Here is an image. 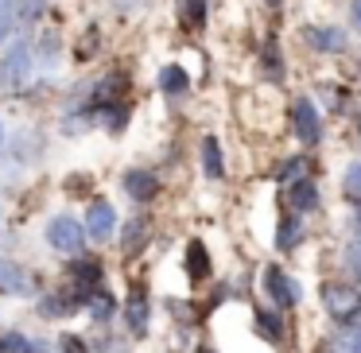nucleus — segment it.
<instances>
[{"label": "nucleus", "instance_id": "393cba45", "mask_svg": "<svg viewBox=\"0 0 361 353\" xmlns=\"http://www.w3.org/2000/svg\"><path fill=\"white\" fill-rule=\"evenodd\" d=\"M342 190L345 198H353V202H361V163H350L342 175Z\"/></svg>", "mask_w": 361, "mask_h": 353}, {"label": "nucleus", "instance_id": "a878e982", "mask_svg": "<svg viewBox=\"0 0 361 353\" xmlns=\"http://www.w3.org/2000/svg\"><path fill=\"white\" fill-rule=\"evenodd\" d=\"M257 330H260V334H268L272 342H280V337H283V326H280V318H276V311H260L257 314Z\"/></svg>", "mask_w": 361, "mask_h": 353}, {"label": "nucleus", "instance_id": "a211bd4d", "mask_svg": "<svg viewBox=\"0 0 361 353\" xmlns=\"http://www.w3.org/2000/svg\"><path fill=\"white\" fill-rule=\"evenodd\" d=\"M86 311H90V318H94V322H109L113 314H117V303H113V295L105 287H97L94 295L86 299Z\"/></svg>", "mask_w": 361, "mask_h": 353}, {"label": "nucleus", "instance_id": "f8f14e48", "mask_svg": "<svg viewBox=\"0 0 361 353\" xmlns=\"http://www.w3.org/2000/svg\"><path fill=\"white\" fill-rule=\"evenodd\" d=\"M148 233H152L148 218L125 221V233H121V249H125V256H136V252H140V244L148 241Z\"/></svg>", "mask_w": 361, "mask_h": 353}, {"label": "nucleus", "instance_id": "0eeeda50", "mask_svg": "<svg viewBox=\"0 0 361 353\" xmlns=\"http://www.w3.org/2000/svg\"><path fill=\"white\" fill-rule=\"evenodd\" d=\"M264 291L276 299V306H295L299 303V283L291 275H283L276 264L264 268Z\"/></svg>", "mask_w": 361, "mask_h": 353}, {"label": "nucleus", "instance_id": "6e6552de", "mask_svg": "<svg viewBox=\"0 0 361 353\" xmlns=\"http://www.w3.org/2000/svg\"><path fill=\"white\" fill-rule=\"evenodd\" d=\"M121 187H125V194L133 202H152L159 194V179L152 171H144V167H133V171L121 175Z\"/></svg>", "mask_w": 361, "mask_h": 353}, {"label": "nucleus", "instance_id": "2eb2a0df", "mask_svg": "<svg viewBox=\"0 0 361 353\" xmlns=\"http://www.w3.org/2000/svg\"><path fill=\"white\" fill-rule=\"evenodd\" d=\"M159 89H164L167 97H183L190 89V78H187V70H183V66H164V70H159Z\"/></svg>", "mask_w": 361, "mask_h": 353}, {"label": "nucleus", "instance_id": "7ed1b4c3", "mask_svg": "<svg viewBox=\"0 0 361 353\" xmlns=\"http://www.w3.org/2000/svg\"><path fill=\"white\" fill-rule=\"evenodd\" d=\"M66 275L74 280V291H78L82 299H90L97 287H102V260H94V256H74L71 264H66Z\"/></svg>", "mask_w": 361, "mask_h": 353}, {"label": "nucleus", "instance_id": "ddd939ff", "mask_svg": "<svg viewBox=\"0 0 361 353\" xmlns=\"http://www.w3.org/2000/svg\"><path fill=\"white\" fill-rule=\"evenodd\" d=\"M187 275L195 283H202L206 275H210V252H206L202 241H190L187 244Z\"/></svg>", "mask_w": 361, "mask_h": 353}, {"label": "nucleus", "instance_id": "6ab92c4d", "mask_svg": "<svg viewBox=\"0 0 361 353\" xmlns=\"http://www.w3.org/2000/svg\"><path fill=\"white\" fill-rule=\"evenodd\" d=\"M179 24L187 32H198L206 24V0H179Z\"/></svg>", "mask_w": 361, "mask_h": 353}, {"label": "nucleus", "instance_id": "bb28decb", "mask_svg": "<svg viewBox=\"0 0 361 353\" xmlns=\"http://www.w3.org/2000/svg\"><path fill=\"white\" fill-rule=\"evenodd\" d=\"M260 63H264V70H268V78H272V82L283 78V70H280V51H276V43H268V51H264V58H260Z\"/></svg>", "mask_w": 361, "mask_h": 353}, {"label": "nucleus", "instance_id": "f257e3e1", "mask_svg": "<svg viewBox=\"0 0 361 353\" xmlns=\"http://www.w3.org/2000/svg\"><path fill=\"white\" fill-rule=\"evenodd\" d=\"M47 244L55 252H63V256H78L82 244H86V225L78 218H71V213H55L47 221Z\"/></svg>", "mask_w": 361, "mask_h": 353}, {"label": "nucleus", "instance_id": "20e7f679", "mask_svg": "<svg viewBox=\"0 0 361 353\" xmlns=\"http://www.w3.org/2000/svg\"><path fill=\"white\" fill-rule=\"evenodd\" d=\"M32 291H35V275L12 256H0V295H32Z\"/></svg>", "mask_w": 361, "mask_h": 353}, {"label": "nucleus", "instance_id": "9b49d317", "mask_svg": "<svg viewBox=\"0 0 361 353\" xmlns=\"http://www.w3.org/2000/svg\"><path fill=\"white\" fill-rule=\"evenodd\" d=\"M82 303H86V299H82L78 291H66V295H63V291H55V295H47L39 303V314H43V318H66V314H74Z\"/></svg>", "mask_w": 361, "mask_h": 353}, {"label": "nucleus", "instance_id": "2f4dec72", "mask_svg": "<svg viewBox=\"0 0 361 353\" xmlns=\"http://www.w3.org/2000/svg\"><path fill=\"white\" fill-rule=\"evenodd\" d=\"M264 4H268V8H280V0H264Z\"/></svg>", "mask_w": 361, "mask_h": 353}, {"label": "nucleus", "instance_id": "cd10ccee", "mask_svg": "<svg viewBox=\"0 0 361 353\" xmlns=\"http://www.w3.org/2000/svg\"><path fill=\"white\" fill-rule=\"evenodd\" d=\"M59 353H90V345L78 334H63L59 337Z\"/></svg>", "mask_w": 361, "mask_h": 353}, {"label": "nucleus", "instance_id": "1a4fd4ad", "mask_svg": "<svg viewBox=\"0 0 361 353\" xmlns=\"http://www.w3.org/2000/svg\"><path fill=\"white\" fill-rule=\"evenodd\" d=\"M90 117H94L105 132L121 136V132H125V125H128V101H102V105L90 109Z\"/></svg>", "mask_w": 361, "mask_h": 353}, {"label": "nucleus", "instance_id": "7c9ffc66", "mask_svg": "<svg viewBox=\"0 0 361 353\" xmlns=\"http://www.w3.org/2000/svg\"><path fill=\"white\" fill-rule=\"evenodd\" d=\"M353 229H357V233H361V210H357V218H353Z\"/></svg>", "mask_w": 361, "mask_h": 353}, {"label": "nucleus", "instance_id": "72a5a7b5", "mask_svg": "<svg viewBox=\"0 0 361 353\" xmlns=\"http://www.w3.org/2000/svg\"><path fill=\"white\" fill-rule=\"evenodd\" d=\"M198 353H214V349H206V345H202V349H198Z\"/></svg>", "mask_w": 361, "mask_h": 353}, {"label": "nucleus", "instance_id": "f03ea898", "mask_svg": "<svg viewBox=\"0 0 361 353\" xmlns=\"http://www.w3.org/2000/svg\"><path fill=\"white\" fill-rule=\"evenodd\" d=\"M32 43L27 39H16L8 51H4V58H0V86L4 89H20L27 78H32Z\"/></svg>", "mask_w": 361, "mask_h": 353}, {"label": "nucleus", "instance_id": "39448f33", "mask_svg": "<svg viewBox=\"0 0 361 353\" xmlns=\"http://www.w3.org/2000/svg\"><path fill=\"white\" fill-rule=\"evenodd\" d=\"M113 229H117V210H113L105 198H94L90 210H86V237H94V241L102 244L113 237Z\"/></svg>", "mask_w": 361, "mask_h": 353}, {"label": "nucleus", "instance_id": "4468645a", "mask_svg": "<svg viewBox=\"0 0 361 353\" xmlns=\"http://www.w3.org/2000/svg\"><path fill=\"white\" fill-rule=\"evenodd\" d=\"M288 198H291V206H295V213H307V210L319 206V190H314V182H307V179L288 182Z\"/></svg>", "mask_w": 361, "mask_h": 353}, {"label": "nucleus", "instance_id": "473e14b6", "mask_svg": "<svg viewBox=\"0 0 361 353\" xmlns=\"http://www.w3.org/2000/svg\"><path fill=\"white\" fill-rule=\"evenodd\" d=\"M0 148H4V125H0Z\"/></svg>", "mask_w": 361, "mask_h": 353}, {"label": "nucleus", "instance_id": "423d86ee", "mask_svg": "<svg viewBox=\"0 0 361 353\" xmlns=\"http://www.w3.org/2000/svg\"><path fill=\"white\" fill-rule=\"evenodd\" d=\"M291 125H295V136L303 144H319L322 125H319V113H314L311 97H295V109H291Z\"/></svg>", "mask_w": 361, "mask_h": 353}, {"label": "nucleus", "instance_id": "f3484780", "mask_svg": "<svg viewBox=\"0 0 361 353\" xmlns=\"http://www.w3.org/2000/svg\"><path fill=\"white\" fill-rule=\"evenodd\" d=\"M307 39H311V47H319V51H345V35L338 32V27H311L307 32Z\"/></svg>", "mask_w": 361, "mask_h": 353}, {"label": "nucleus", "instance_id": "c756f323", "mask_svg": "<svg viewBox=\"0 0 361 353\" xmlns=\"http://www.w3.org/2000/svg\"><path fill=\"white\" fill-rule=\"evenodd\" d=\"M350 12H353V24H357V32H361V0H353V8H350Z\"/></svg>", "mask_w": 361, "mask_h": 353}, {"label": "nucleus", "instance_id": "c85d7f7f", "mask_svg": "<svg viewBox=\"0 0 361 353\" xmlns=\"http://www.w3.org/2000/svg\"><path fill=\"white\" fill-rule=\"evenodd\" d=\"M299 175H303V159H299V156H295V159H288V163L280 167V179H283V182H295Z\"/></svg>", "mask_w": 361, "mask_h": 353}, {"label": "nucleus", "instance_id": "aec40b11", "mask_svg": "<svg viewBox=\"0 0 361 353\" xmlns=\"http://www.w3.org/2000/svg\"><path fill=\"white\" fill-rule=\"evenodd\" d=\"M202 171L210 175V179H221V175H226L221 148H218V140H214V136H206V140H202Z\"/></svg>", "mask_w": 361, "mask_h": 353}, {"label": "nucleus", "instance_id": "b1692460", "mask_svg": "<svg viewBox=\"0 0 361 353\" xmlns=\"http://www.w3.org/2000/svg\"><path fill=\"white\" fill-rule=\"evenodd\" d=\"M342 268H345V280L357 283L361 280V244H345V256H342Z\"/></svg>", "mask_w": 361, "mask_h": 353}, {"label": "nucleus", "instance_id": "dca6fc26", "mask_svg": "<svg viewBox=\"0 0 361 353\" xmlns=\"http://www.w3.org/2000/svg\"><path fill=\"white\" fill-rule=\"evenodd\" d=\"M0 353H47V345L35 342V337H27V334L8 330V334H0Z\"/></svg>", "mask_w": 361, "mask_h": 353}, {"label": "nucleus", "instance_id": "4be33fe9", "mask_svg": "<svg viewBox=\"0 0 361 353\" xmlns=\"http://www.w3.org/2000/svg\"><path fill=\"white\" fill-rule=\"evenodd\" d=\"M334 353H361V322H353V326H345L342 337H334Z\"/></svg>", "mask_w": 361, "mask_h": 353}, {"label": "nucleus", "instance_id": "412c9836", "mask_svg": "<svg viewBox=\"0 0 361 353\" xmlns=\"http://www.w3.org/2000/svg\"><path fill=\"white\" fill-rule=\"evenodd\" d=\"M299 241H303V221H299V218H283L280 221V233H276V244L288 252V249H295Z\"/></svg>", "mask_w": 361, "mask_h": 353}, {"label": "nucleus", "instance_id": "9d476101", "mask_svg": "<svg viewBox=\"0 0 361 353\" xmlns=\"http://www.w3.org/2000/svg\"><path fill=\"white\" fill-rule=\"evenodd\" d=\"M125 322L133 334H148V291L133 287V295L125 299Z\"/></svg>", "mask_w": 361, "mask_h": 353}, {"label": "nucleus", "instance_id": "5701e85b", "mask_svg": "<svg viewBox=\"0 0 361 353\" xmlns=\"http://www.w3.org/2000/svg\"><path fill=\"white\" fill-rule=\"evenodd\" d=\"M20 20V8H16V0H0V43L12 35V27H16Z\"/></svg>", "mask_w": 361, "mask_h": 353}]
</instances>
